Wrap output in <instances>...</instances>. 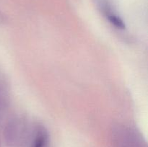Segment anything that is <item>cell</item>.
Returning <instances> with one entry per match:
<instances>
[{"label":"cell","instance_id":"obj_2","mask_svg":"<svg viewBox=\"0 0 148 147\" xmlns=\"http://www.w3.org/2000/svg\"><path fill=\"white\" fill-rule=\"evenodd\" d=\"M33 147H48V135L46 132L42 131L37 134Z\"/></svg>","mask_w":148,"mask_h":147},{"label":"cell","instance_id":"obj_3","mask_svg":"<svg viewBox=\"0 0 148 147\" xmlns=\"http://www.w3.org/2000/svg\"><path fill=\"white\" fill-rule=\"evenodd\" d=\"M108 20H109L110 22L113 24V25L115 26L116 27L119 29H124L125 28V24L124 23V22L121 20L119 17H117L116 15H114V14H108Z\"/></svg>","mask_w":148,"mask_h":147},{"label":"cell","instance_id":"obj_4","mask_svg":"<svg viewBox=\"0 0 148 147\" xmlns=\"http://www.w3.org/2000/svg\"><path fill=\"white\" fill-rule=\"evenodd\" d=\"M0 147H1V144H0Z\"/></svg>","mask_w":148,"mask_h":147},{"label":"cell","instance_id":"obj_1","mask_svg":"<svg viewBox=\"0 0 148 147\" xmlns=\"http://www.w3.org/2000/svg\"><path fill=\"white\" fill-rule=\"evenodd\" d=\"M116 144L117 147H146L138 134L130 129H122L118 131Z\"/></svg>","mask_w":148,"mask_h":147}]
</instances>
